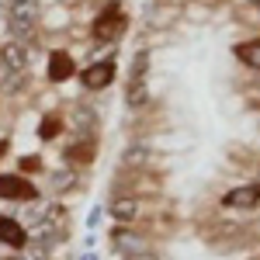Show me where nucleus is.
Returning a JSON list of instances; mask_svg holds the SVG:
<instances>
[{"label":"nucleus","mask_w":260,"mask_h":260,"mask_svg":"<svg viewBox=\"0 0 260 260\" xmlns=\"http://www.w3.org/2000/svg\"><path fill=\"white\" fill-rule=\"evenodd\" d=\"M39 31V0H18L11 4V35L14 42H31V35Z\"/></svg>","instance_id":"obj_1"},{"label":"nucleus","mask_w":260,"mask_h":260,"mask_svg":"<svg viewBox=\"0 0 260 260\" xmlns=\"http://www.w3.org/2000/svg\"><path fill=\"white\" fill-rule=\"evenodd\" d=\"M125 24H128V18H125V11H121V4L111 0L98 14V21H94V39L98 42H115L121 31H125Z\"/></svg>","instance_id":"obj_2"},{"label":"nucleus","mask_w":260,"mask_h":260,"mask_svg":"<svg viewBox=\"0 0 260 260\" xmlns=\"http://www.w3.org/2000/svg\"><path fill=\"white\" fill-rule=\"evenodd\" d=\"M0 198L4 201H35L39 187L21 174H0Z\"/></svg>","instance_id":"obj_3"},{"label":"nucleus","mask_w":260,"mask_h":260,"mask_svg":"<svg viewBox=\"0 0 260 260\" xmlns=\"http://www.w3.org/2000/svg\"><path fill=\"white\" fill-rule=\"evenodd\" d=\"M222 208H240V212L260 208V184L250 180V184H240V187H229L222 194Z\"/></svg>","instance_id":"obj_4"},{"label":"nucleus","mask_w":260,"mask_h":260,"mask_svg":"<svg viewBox=\"0 0 260 260\" xmlns=\"http://www.w3.org/2000/svg\"><path fill=\"white\" fill-rule=\"evenodd\" d=\"M115 77H118L115 59H104V62H90V66L80 73V83L87 87V90H104V87L115 83Z\"/></svg>","instance_id":"obj_5"},{"label":"nucleus","mask_w":260,"mask_h":260,"mask_svg":"<svg viewBox=\"0 0 260 260\" xmlns=\"http://www.w3.org/2000/svg\"><path fill=\"white\" fill-rule=\"evenodd\" d=\"M111 243H115V250H118L125 260H132V257H139V253H146V250H153V243L146 240V236L125 229V225H118V229L111 233Z\"/></svg>","instance_id":"obj_6"},{"label":"nucleus","mask_w":260,"mask_h":260,"mask_svg":"<svg viewBox=\"0 0 260 260\" xmlns=\"http://www.w3.org/2000/svg\"><path fill=\"white\" fill-rule=\"evenodd\" d=\"M156 160H160V156H156L153 146H146V142H132V146L121 149V167H125V170H146V167H153Z\"/></svg>","instance_id":"obj_7"},{"label":"nucleus","mask_w":260,"mask_h":260,"mask_svg":"<svg viewBox=\"0 0 260 260\" xmlns=\"http://www.w3.org/2000/svg\"><path fill=\"white\" fill-rule=\"evenodd\" d=\"M0 243H4V246H11V250H24V246L31 243V236H28V229H24L18 219L0 215Z\"/></svg>","instance_id":"obj_8"},{"label":"nucleus","mask_w":260,"mask_h":260,"mask_svg":"<svg viewBox=\"0 0 260 260\" xmlns=\"http://www.w3.org/2000/svg\"><path fill=\"white\" fill-rule=\"evenodd\" d=\"M108 215L115 222H121V225H132V222L142 215V205L132 198V194H118V198L108 205Z\"/></svg>","instance_id":"obj_9"},{"label":"nucleus","mask_w":260,"mask_h":260,"mask_svg":"<svg viewBox=\"0 0 260 260\" xmlns=\"http://www.w3.org/2000/svg\"><path fill=\"white\" fill-rule=\"evenodd\" d=\"M73 73H77V62H73L70 52H62V49L49 52V80L52 83H66Z\"/></svg>","instance_id":"obj_10"},{"label":"nucleus","mask_w":260,"mask_h":260,"mask_svg":"<svg viewBox=\"0 0 260 260\" xmlns=\"http://www.w3.org/2000/svg\"><path fill=\"white\" fill-rule=\"evenodd\" d=\"M0 62L7 66V73H24L28 70V45L24 42H7L0 49Z\"/></svg>","instance_id":"obj_11"},{"label":"nucleus","mask_w":260,"mask_h":260,"mask_svg":"<svg viewBox=\"0 0 260 260\" xmlns=\"http://www.w3.org/2000/svg\"><path fill=\"white\" fill-rule=\"evenodd\" d=\"M233 52H236V59H240L246 70L260 73V39H246V42H240Z\"/></svg>","instance_id":"obj_12"},{"label":"nucleus","mask_w":260,"mask_h":260,"mask_svg":"<svg viewBox=\"0 0 260 260\" xmlns=\"http://www.w3.org/2000/svg\"><path fill=\"white\" fill-rule=\"evenodd\" d=\"M149 98H153V94H149V83L146 80H136V83L125 87V104H128L132 111H142V108L149 104Z\"/></svg>","instance_id":"obj_13"},{"label":"nucleus","mask_w":260,"mask_h":260,"mask_svg":"<svg viewBox=\"0 0 260 260\" xmlns=\"http://www.w3.org/2000/svg\"><path fill=\"white\" fill-rule=\"evenodd\" d=\"M94 153H98L94 139H80V142H73V146L66 149V160H70V163H90V160H94Z\"/></svg>","instance_id":"obj_14"},{"label":"nucleus","mask_w":260,"mask_h":260,"mask_svg":"<svg viewBox=\"0 0 260 260\" xmlns=\"http://www.w3.org/2000/svg\"><path fill=\"white\" fill-rule=\"evenodd\" d=\"M149 77V49H139L136 56H132V70H128V83L136 80H146Z\"/></svg>","instance_id":"obj_15"},{"label":"nucleus","mask_w":260,"mask_h":260,"mask_svg":"<svg viewBox=\"0 0 260 260\" xmlns=\"http://www.w3.org/2000/svg\"><path fill=\"white\" fill-rule=\"evenodd\" d=\"M59 132H62V118L59 115H45V118L39 121V139L49 142V139H56Z\"/></svg>","instance_id":"obj_16"},{"label":"nucleus","mask_w":260,"mask_h":260,"mask_svg":"<svg viewBox=\"0 0 260 260\" xmlns=\"http://www.w3.org/2000/svg\"><path fill=\"white\" fill-rule=\"evenodd\" d=\"M52 187H56V191H73V187H77V174H73V170L52 174Z\"/></svg>","instance_id":"obj_17"},{"label":"nucleus","mask_w":260,"mask_h":260,"mask_svg":"<svg viewBox=\"0 0 260 260\" xmlns=\"http://www.w3.org/2000/svg\"><path fill=\"white\" fill-rule=\"evenodd\" d=\"M18 260H49V250H42L39 243H28L24 250H18Z\"/></svg>","instance_id":"obj_18"},{"label":"nucleus","mask_w":260,"mask_h":260,"mask_svg":"<svg viewBox=\"0 0 260 260\" xmlns=\"http://www.w3.org/2000/svg\"><path fill=\"white\" fill-rule=\"evenodd\" d=\"M101 215H104V208H101V205H94V208H90V215H87V229H98V225H101Z\"/></svg>","instance_id":"obj_19"},{"label":"nucleus","mask_w":260,"mask_h":260,"mask_svg":"<svg viewBox=\"0 0 260 260\" xmlns=\"http://www.w3.org/2000/svg\"><path fill=\"white\" fill-rule=\"evenodd\" d=\"M21 170H28V174L39 170V156H24V160H21Z\"/></svg>","instance_id":"obj_20"},{"label":"nucleus","mask_w":260,"mask_h":260,"mask_svg":"<svg viewBox=\"0 0 260 260\" xmlns=\"http://www.w3.org/2000/svg\"><path fill=\"white\" fill-rule=\"evenodd\" d=\"M132 260H160V257H156L153 250H146V253H139V257H132Z\"/></svg>","instance_id":"obj_21"},{"label":"nucleus","mask_w":260,"mask_h":260,"mask_svg":"<svg viewBox=\"0 0 260 260\" xmlns=\"http://www.w3.org/2000/svg\"><path fill=\"white\" fill-rule=\"evenodd\" d=\"M7 149H11V142H7V139H0V156H7Z\"/></svg>","instance_id":"obj_22"},{"label":"nucleus","mask_w":260,"mask_h":260,"mask_svg":"<svg viewBox=\"0 0 260 260\" xmlns=\"http://www.w3.org/2000/svg\"><path fill=\"white\" fill-rule=\"evenodd\" d=\"M77 260H101V257H98V253H80Z\"/></svg>","instance_id":"obj_23"},{"label":"nucleus","mask_w":260,"mask_h":260,"mask_svg":"<svg viewBox=\"0 0 260 260\" xmlns=\"http://www.w3.org/2000/svg\"><path fill=\"white\" fill-rule=\"evenodd\" d=\"M246 4H250V7H260V0H246Z\"/></svg>","instance_id":"obj_24"},{"label":"nucleus","mask_w":260,"mask_h":260,"mask_svg":"<svg viewBox=\"0 0 260 260\" xmlns=\"http://www.w3.org/2000/svg\"><path fill=\"white\" fill-rule=\"evenodd\" d=\"M257 184H260V170H257Z\"/></svg>","instance_id":"obj_25"},{"label":"nucleus","mask_w":260,"mask_h":260,"mask_svg":"<svg viewBox=\"0 0 260 260\" xmlns=\"http://www.w3.org/2000/svg\"><path fill=\"white\" fill-rule=\"evenodd\" d=\"M7 4H18V0H7Z\"/></svg>","instance_id":"obj_26"},{"label":"nucleus","mask_w":260,"mask_h":260,"mask_svg":"<svg viewBox=\"0 0 260 260\" xmlns=\"http://www.w3.org/2000/svg\"><path fill=\"white\" fill-rule=\"evenodd\" d=\"M257 14H260V7H257Z\"/></svg>","instance_id":"obj_27"}]
</instances>
